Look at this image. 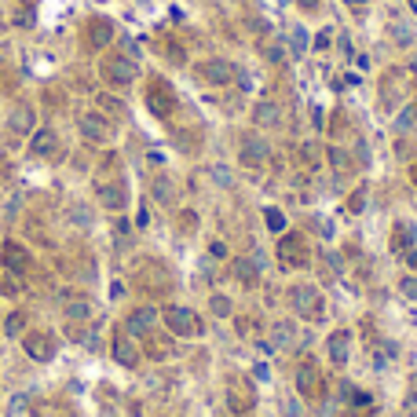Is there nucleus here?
<instances>
[{
    "instance_id": "1",
    "label": "nucleus",
    "mask_w": 417,
    "mask_h": 417,
    "mask_svg": "<svg viewBox=\"0 0 417 417\" xmlns=\"http://www.w3.org/2000/svg\"><path fill=\"white\" fill-rule=\"evenodd\" d=\"M162 323L168 326V333H173V337H201V318L190 312V307L168 304L162 312Z\"/></svg>"
},
{
    "instance_id": "2",
    "label": "nucleus",
    "mask_w": 417,
    "mask_h": 417,
    "mask_svg": "<svg viewBox=\"0 0 417 417\" xmlns=\"http://www.w3.org/2000/svg\"><path fill=\"white\" fill-rule=\"evenodd\" d=\"M290 304H293V312L301 318H307V323L323 318V293H318L315 286H293V290H290Z\"/></svg>"
},
{
    "instance_id": "3",
    "label": "nucleus",
    "mask_w": 417,
    "mask_h": 417,
    "mask_svg": "<svg viewBox=\"0 0 417 417\" xmlns=\"http://www.w3.org/2000/svg\"><path fill=\"white\" fill-rule=\"evenodd\" d=\"M278 264H282L286 271L307 264V245H304L301 234H282V242H278Z\"/></svg>"
},
{
    "instance_id": "4",
    "label": "nucleus",
    "mask_w": 417,
    "mask_h": 417,
    "mask_svg": "<svg viewBox=\"0 0 417 417\" xmlns=\"http://www.w3.org/2000/svg\"><path fill=\"white\" fill-rule=\"evenodd\" d=\"M0 260H4V267L12 275H18V278L34 267V256H29V249H26L23 242H15V238H8L4 245H0Z\"/></svg>"
},
{
    "instance_id": "5",
    "label": "nucleus",
    "mask_w": 417,
    "mask_h": 417,
    "mask_svg": "<svg viewBox=\"0 0 417 417\" xmlns=\"http://www.w3.org/2000/svg\"><path fill=\"white\" fill-rule=\"evenodd\" d=\"M23 351L34 362H48V359H55V337L48 329H34V333L23 337Z\"/></svg>"
},
{
    "instance_id": "6",
    "label": "nucleus",
    "mask_w": 417,
    "mask_h": 417,
    "mask_svg": "<svg viewBox=\"0 0 417 417\" xmlns=\"http://www.w3.org/2000/svg\"><path fill=\"white\" fill-rule=\"evenodd\" d=\"M147 106H151L154 117H168L176 110V92L168 88V81H151V88H147Z\"/></svg>"
},
{
    "instance_id": "7",
    "label": "nucleus",
    "mask_w": 417,
    "mask_h": 417,
    "mask_svg": "<svg viewBox=\"0 0 417 417\" xmlns=\"http://www.w3.org/2000/svg\"><path fill=\"white\" fill-rule=\"evenodd\" d=\"M136 59H128V55H114V59H106L103 62V77L117 84V88H125V84H132L136 81Z\"/></svg>"
},
{
    "instance_id": "8",
    "label": "nucleus",
    "mask_w": 417,
    "mask_h": 417,
    "mask_svg": "<svg viewBox=\"0 0 417 417\" xmlns=\"http://www.w3.org/2000/svg\"><path fill=\"white\" fill-rule=\"evenodd\" d=\"M110 355H114L117 366H128V370L139 366V348H136V340H132V333H128V329H117V333H114Z\"/></svg>"
},
{
    "instance_id": "9",
    "label": "nucleus",
    "mask_w": 417,
    "mask_h": 417,
    "mask_svg": "<svg viewBox=\"0 0 417 417\" xmlns=\"http://www.w3.org/2000/svg\"><path fill=\"white\" fill-rule=\"evenodd\" d=\"M125 329L132 337H151L157 329V307H132L125 318Z\"/></svg>"
},
{
    "instance_id": "10",
    "label": "nucleus",
    "mask_w": 417,
    "mask_h": 417,
    "mask_svg": "<svg viewBox=\"0 0 417 417\" xmlns=\"http://www.w3.org/2000/svg\"><path fill=\"white\" fill-rule=\"evenodd\" d=\"M198 73H201V81H209V84H231L234 77H238V70H234L227 59H209V62H201Z\"/></svg>"
},
{
    "instance_id": "11",
    "label": "nucleus",
    "mask_w": 417,
    "mask_h": 417,
    "mask_svg": "<svg viewBox=\"0 0 417 417\" xmlns=\"http://www.w3.org/2000/svg\"><path fill=\"white\" fill-rule=\"evenodd\" d=\"M296 388H301L304 399H318V395H323V373H318L315 362H304V366L296 370Z\"/></svg>"
},
{
    "instance_id": "12",
    "label": "nucleus",
    "mask_w": 417,
    "mask_h": 417,
    "mask_svg": "<svg viewBox=\"0 0 417 417\" xmlns=\"http://www.w3.org/2000/svg\"><path fill=\"white\" fill-rule=\"evenodd\" d=\"M81 136L88 143H106L110 139V121L103 114H81Z\"/></svg>"
},
{
    "instance_id": "13",
    "label": "nucleus",
    "mask_w": 417,
    "mask_h": 417,
    "mask_svg": "<svg viewBox=\"0 0 417 417\" xmlns=\"http://www.w3.org/2000/svg\"><path fill=\"white\" fill-rule=\"evenodd\" d=\"M55 151H59L55 128H37V132L29 136V154L34 157H55Z\"/></svg>"
},
{
    "instance_id": "14",
    "label": "nucleus",
    "mask_w": 417,
    "mask_h": 417,
    "mask_svg": "<svg viewBox=\"0 0 417 417\" xmlns=\"http://www.w3.org/2000/svg\"><path fill=\"white\" fill-rule=\"evenodd\" d=\"M136 282H139V290H147V293H162V290H168V278L162 275V267H157V264H139Z\"/></svg>"
},
{
    "instance_id": "15",
    "label": "nucleus",
    "mask_w": 417,
    "mask_h": 417,
    "mask_svg": "<svg viewBox=\"0 0 417 417\" xmlns=\"http://www.w3.org/2000/svg\"><path fill=\"white\" fill-rule=\"evenodd\" d=\"M95 194H99L103 209H110V212H121L128 205V190L121 184H95Z\"/></svg>"
},
{
    "instance_id": "16",
    "label": "nucleus",
    "mask_w": 417,
    "mask_h": 417,
    "mask_svg": "<svg viewBox=\"0 0 417 417\" xmlns=\"http://www.w3.org/2000/svg\"><path fill=\"white\" fill-rule=\"evenodd\" d=\"M267 154H271V147H267L264 136H245L242 139V162L245 165H264Z\"/></svg>"
},
{
    "instance_id": "17",
    "label": "nucleus",
    "mask_w": 417,
    "mask_h": 417,
    "mask_svg": "<svg viewBox=\"0 0 417 417\" xmlns=\"http://www.w3.org/2000/svg\"><path fill=\"white\" fill-rule=\"evenodd\" d=\"M84 37H88V48H106L114 40V23L110 18H92L88 29H84Z\"/></svg>"
},
{
    "instance_id": "18",
    "label": "nucleus",
    "mask_w": 417,
    "mask_h": 417,
    "mask_svg": "<svg viewBox=\"0 0 417 417\" xmlns=\"http://www.w3.org/2000/svg\"><path fill=\"white\" fill-rule=\"evenodd\" d=\"M227 403H231V410L234 414H245L249 406L256 403V395L249 384H242V381H231V388H227Z\"/></svg>"
},
{
    "instance_id": "19",
    "label": "nucleus",
    "mask_w": 417,
    "mask_h": 417,
    "mask_svg": "<svg viewBox=\"0 0 417 417\" xmlns=\"http://www.w3.org/2000/svg\"><path fill=\"white\" fill-rule=\"evenodd\" d=\"M326 351H329V359H333V366H344L348 351H351V333H348V329H333V337H329Z\"/></svg>"
},
{
    "instance_id": "20",
    "label": "nucleus",
    "mask_w": 417,
    "mask_h": 417,
    "mask_svg": "<svg viewBox=\"0 0 417 417\" xmlns=\"http://www.w3.org/2000/svg\"><path fill=\"white\" fill-rule=\"evenodd\" d=\"M414 242H417V227H414V223L395 220V223H392V245H395V249H399V253H410Z\"/></svg>"
},
{
    "instance_id": "21",
    "label": "nucleus",
    "mask_w": 417,
    "mask_h": 417,
    "mask_svg": "<svg viewBox=\"0 0 417 417\" xmlns=\"http://www.w3.org/2000/svg\"><path fill=\"white\" fill-rule=\"evenodd\" d=\"M8 125H12V132H15V136L34 132V125H37V110H34V106H18V110L12 114V121H8Z\"/></svg>"
},
{
    "instance_id": "22",
    "label": "nucleus",
    "mask_w": 417,
    "mask_h": 417,
    "mask_svg": "<svg viewBox=\"0 0 417 417\" xmlns=\"http://www.w3.org/2000/svg\"><path fill=\"white\" fill-rule=\"evenodd\" d=\"M253 121L260 125V128H275L278 121H282V110H278L275 103H256V110H253Z\"/></svg>"
},
{
    "instance_id": "23",
    "label": "nucleus",
    "mask_w": 417,
    "mask_h": 417,
    "mask_svg": "<svg viewBox=\"0 0 417 417\" xmlns=\"http://www.w3.org/2000/svg\"><path fill=\"white\" fill-rule=\"evenodd\" d=\"M231 275L238 278L242 286H249V290H253L256 282H260V271H256V264H253V260H234V264H231Z\"/></svg>"
},
{
    "instance_id": "24",
    "label": "nucleus",
    "mask_w": 417,
    "mask_h": 417,
    "mask_svg": "<svg viewBox=\"0 0 417 417\" xmlns=\"http://www.w3.org/2000/svg\"><path fill=\"white\" fill-rule=\"evenodd\" d=\"M62 312H66L70 323H88V318H92V304L81 301V296H70V301L62 304Z\"/></svg>"
},
{
    "instance_id": "25",
    "label": "nucleus",
    "mask_w": 417,
    "mask_h": 417,
    "mask_svg": "<svg viewBox=\"0 0 417 417\" xmlns=\"http://www.w3.org/2000/svg\"><path fill=\"white\" fill-rule=\"evenodd\" d=\"M293 340H296V326L293 323H275V333H271L275 348H293Z\"/></svg>"
},
{
    "instance_id": "26",
    "label": "nucleus",
    "mask_w": 417,
    "mask_h": 417,
    "mask_svg": "<svg viewBox=\"0 0 417 417\" xmlns=\"http://www.w3.org/2000/svg\"><path fill=\"white\" fill-rule=\"evenodd\" d=\"M326 162H329V168H333V173H351V157H348V151H340V147H329L326 151Z\"/></svg>"
},
{
    "instance_id": "27",
    "label": "nucleus",
    "mask_w": 417,
    "mask_h": 417,
    "mask_svg": "<svg viewBox=\"0 0 417 417\" xmlns=\"http://www.w3.org/2000/svg\"><path fill=\"white\" fill-rule=\"evenodd\" d=\"M154 198L162 201V205H173V201H176V187H173V179H168V176L154 179Z\"/></svg>"
},
{
    "instance_id": "28",
    "label": "nucleus",
    "mask_w": 417,
    "mask_h": 417,
    "mask_svg": "<svg viewBox=\"0 0 417 417\" xmlns=\"http://www.w3.org/2000/svg\"><path fill=\"white\" fill-rule=\"evenodd\" d=\"M0 293H4V296H18V293H23V282H18V275H12L8 267L0 271Z\"/></svg>"
},
{
    "instance_id": "29",
    "label": "nucleus",
    "mask_w": 417,
    "mask_h": 417,
    "mask_svg": "<svg viewBox=\"0 0 417 417\" xmlns=\"http://www.w3.org/2000/svg\"><path fill=\"white\" fill-rule=\"evenodd\" d=\"M23 326H26V315L23 312H12L4 323H0V329H4L8 337H18V333H23Z\"/></svg>"
},
{
    "instance_id": "30",
    "label": "nucleus",
    "mask_w": 417,
    "mask_h": 417,
    "mask_svg": "<svg viewBox=\"0 0 417 417\" xmlns=\"http://www.w3.org/2000/svg\"><path fill=\"white\" fill-rule=\"evenodd\" d=\"M264 223H267V231L282 234L286 231V212L282 209H264Z\"/></svg>"
},
{
    "instance_id": "31",
    "label": "nucleus",
    "mask_w": 417,
    "mask_h": 417,
    "mask_svg": "<svg viewBox=\"0 0 417 417\" xmlns=\"http://www.w3.org/2000/svg\"><path fill=\"white\" fill-rule=\"evenodd\" d=\"M414 125H417V106H406V110L395 117V128H399V132H410Z\"/></svg>"
},
{
    "instance_id": "32",
    "label": "nucleus",
    "mask_w": 417,
    "mask_h": 417,
    "mask_svg": "<svg viewBox=\"0 0 417 417\" xmlns=\"http://www.w3.org/2000/svg\"><path fill=\"white\" fill-rule=\"evenodd\" d=\"M388 34H392V40H395V45H403V48H410V45H414V34H410V26H399V23H395V26L388 29Z\"/></svg>"
},
{
    "instance_id": "33",
    "label": "nucleus",
    "mask_w": 417,
    "mask_h": 417,
    "mask_svg": "<svg viewBox=\"0 0 417 417\" xmlns=\"http://www.w3.org/2000/svg\"><path fill=\"white\" fill-rule=\"evenodd\" d=\"M290 40H293V55H304V48H307V34L301 26H293L290 29Z\"/></svg>"
},
{
    "instance_id": "34",
    "label": "nucleus",
    "mask_w": 417,
    "mask_h": 417,
    "mask_svg": "<svg viewBox=\"0 0 417 417\" xmlns=\"http://www.w3.org/2000/svg\"><path fill=\"white\" fill-rule=\"evenodd\" d=\"M212 315H220V318H227V315H231V301H227L223 293L212 296Z\"/></svg>"
},
{
    "instance_id": "35",
    "label": "nucleus",
    "mask_w": 417,
    "mask_h": 417,
    "mask_svg": "<svg viewBox=\"0 0 417 417\" xmlns=\"http://www.w3.org/2000/svg\"><path fill=\"white\" fill-rule=\"evenodd\" d=\"M388 359H395V344H392V340H381V344H377V366H384Z\"/></svg>"
},
{
    "instance_id": "36",
    "label": "nucleus",
    "mask_w": 417,
    "mask_h": 417,
    "mask_svg": "<svg viewBox=\"0 0 417 417\" xmlns=\"http://www.w3.org/2000/svg\"><path fill=\"white\" fill-rule=\"evenodd\" d=\"M362 205H366V187H359L355 194L348 198V212H362Z\"/></svg>"
},
{
    "instance_id": "37",
    "label": "nucleus",
    "mask_w": 417,
    "mask_h": 417,
    "mask_svg": "<svg viewBox=\"0 0 417 417\" xmlns=\"http://www.w3.org/2000/svg\"><path fill=\"white\" fill-rule=\"evenodd\" d=\"M99 106H103L106 114H125V106L117 103V99H110V95H99Z\"/></svg>"
},
{
    "instance_id": "38",
    "label": "nucleus",
    "mask_w": 417,
    "mask_h": 417,
    "mask_svg": "<svg viewBox=\"0 0 417 417\" xmlns=\"http://www.w3.org/2000/svg\"><path fill=\"white\" fill-rule=\"evenodd\" d=\"M399 290H403V296H410V301H417V278H403V282H399Z\"/></svg>"
},
{
    "instance_id": "39",
    "label": "nucleus",
    "mask_w": 417,
    "mask_h": 417,
    "mask_svg": "<svg viewBox=\"0 0 417 417\" xmlns=\"http://www.w3.org/2000/svg\"><path fill=\"white\" fill-rule=\"evenodd\" d=\"M212 179H216L220 187H231V173H227L223 165H216V168H212Z\"/></svg>"
},
{
    "instance_id": "40",
    "label": "nucleus",
    "mask_w": 417,
    "mask_h": 417,
    "mask_svg": "<svg viewBox=\"0 0 417 417\" xmlns=\"http://www.w3.org/2000/svg\"><path fill=\"white\" fill-rule=\"evenodd\" d=\"M329 40H333V29H329V26H326V29H323V34H318V37H315V48H329Z\"/></svg>"
},
{
    "instance_id": "41",
    "label": "nucleus",
    "mask_w": 417,
    "mask_h": 417,
    "mask_svg": "<svg viewBox=\"0 0 417 417\" xmlns=\"http://www.w3.org/2000/svg\"><path fill=\"white\" fill-rule=\"evenodd\" d=\"M267 59H271V62H282V59H286L282 45H271V48H267Z\"/></svg>"
},
{
    "instance_id": "42",
    "label": "nucleus",
    "mask_w": 417,
    "mask_h": 417,
    "mask_svg": "<svg viewBox=\"0 0 417 417\" xmlns=\"http://www.w3.org/2000/svg\"><path fill=\"white\" fill-rule=\"evenodd\" d=\"M73 223H84V227H88V223H92L88 209H73Z\"/></svg>"
},
{
    "instance_id": "43",
    "label": "nucleus",
    "mask_w": 417,
    "mask_h": 417,
    "mask_svg": "<svg viewBox=\"0 0 417 417\" xmlns=\"http://www.w3.org/2000/svg\"><path fill=\"white\" fill-rule=\"evenodd\" d=\"M282 406H286V417H301V406H296L293 399H286Z\"/></svg>"
},
{
    "instance_id": "44",
    "label": "nucleus",
    "mask_w": 417,
    "mask_h": 417,
    "mask_svg": "<svg viewBox=\"0 0 417 417\" xmlns=\"http://www.w3.org/2000/svg\"><path fill=\"white\" fill-rule=\"evenodd\" d=\"M209 253H212V256H227V245H223V242H212Z\"/></svg>"
},
{
    "instance_id": "45",
    "label": "nucleus",
    "mask_w": 417,
    "mask_h": 417,
    "mask_svg": "<svg viewBox=\"0 0 417 417\" xmlns=\"http://www.w3.org/2000/svg\"><path fill=\"white\" fill-rule=\"evenodd\" d=\"M318 4H323V0H296V8H304V12H315Z\"/></svg>"
},
{
    "instance_id": "46",
    "label": "nucleus",
    "mask_w": 417,
    "mask_h": 417,
    "mask_svg": "<svg viewBox=\"0 0 417 417\" xmlns=\"http://www.w3.org/2000/svg\"><path fill=\"white\" fill-rule=\"evenodd\" d=\"M344 4L351 8V12H355V15H362V0H344Z\"/></svg>"
},
{
    "instance_id": "47",
    "label": "nucleus",
    "mask_w": 417,
    "mask_h": 417,
    "mask_svg": "<svg viewBox=\"0 0 417 417\" xmlns=\"http://www.w3.org/2000/svg\"><path fill=\"white\" fill-rule=\"evenodd\" d=\"M410 73H417V51H414V59H410Z\"/></svg>"
},
{
    "instance_id": "48",
    "label": "nucleus",
    "mask_w": 417,
    "mask_h": 417,
    "mask_svg": "<svg viewBox=\"0 0 417 417\" xmlns=\"http://www.w3.org/2000/svg\"><path fill=\"white\" fill-rule=\"evenodd\" d=\"M410 176H414V184H417V165H414V173H410Z\"/></svg>"
},
{
    "instance_id": "49",
    "label": "nucleus",
    "mask_w": 417,
    "mask_h": 417,
    "mask_svg": "<svg viewBox=\"0 0 417 417\" xmlns=\"http://www.w3.org/2000/svg\"><path fill=\"white\" fill-rule=\"evenodd\" d=\"M0 323H4V318H0Z\"/></svg>"
}]
</instances>
